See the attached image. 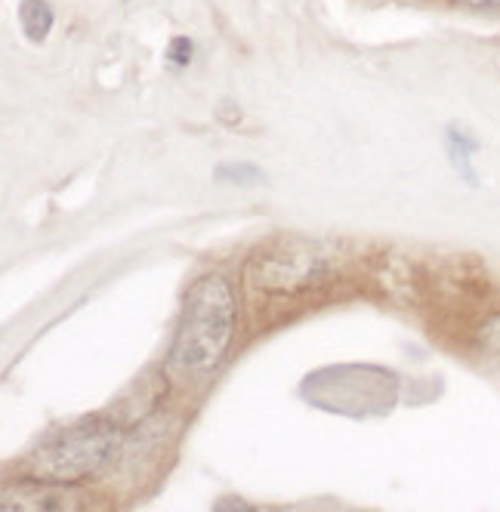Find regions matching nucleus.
I'll use <instances>...</instances> for the list:
<instances>
[{
    "instance_id": "39448f33",
    "label": "nucleus",
    "mask_w": 500,
    "mask_h": 512,
    "mask_svg": "<svg viewBox=\"0 0 500 512\" xmlns=\"http://www.w3.org/2000/svg\"><path fill=\"white\" fill-rule=\"evenodd\" d=\"M19 22H22V31L28 34V41L41 44L47 41V34L53 28V10L47 7V0H25L19 10Z\"/></svg>"
},
{
    "instance_id": "f257e3e1",
    "label": "nucleus",
    "mask_w": 500,
    "mask_h": 512,
    "mask_svg": "<svg viewBox=\"0 0 500 512\" xmlns=\"http://www.w3.org/2000/svg\"><path fill=\"white\" fill-rule=\"evenodd\" d=\"M235 334V294L223 275H201L186 294L170 346V368L207 374L226 358Z\"/></svg>"
},
{
    "instance_id": "f03ea898",
    "label": "nucleus",
    "mask_w": 500,
    "mask_h": 512,
    "mask_svg": "<svg viewBox=\"0 0 500 512\" xmlns=\"http://www.w3.org/2000/svg\"><path fill=\"white\" fill-rule=\"evenodd\" d=\"M121 442H124V429L109 417H90L75 426H65L34 451L31 457L34 479H47L59 485L87 479V475L99 472L115 457Z\"/></svg>"
},
{
    "instance_id": "20e7f679",
    "label": "nucleus",
    "mask_w": 500,
    "mask_h": 512,
    "mask_svg": "<svg viewBox=\"0 0 500 512\" xmlns=\"http://www.w3.org/2000/svg\"><path fill=\"white\" fill-rule=\"evenodd\" d=\"M71 500V494L59 485V482H47V479H34V482H19V485H7L4 491V506L7 512H34V509H65Z\"/></svg>"
},
{
    "instance_id": "7ed1b4c3",
    "label": "nucleus",
    "mask_w": 500,
    "mask_h": 512,
    "mask_svg": "<svg viewBox=\"0 0 500 512\" xmlns=\"http://www.w3.org/2000/svg\"><path fill=\"white\" fill-rule=\"evenodd\" d=\"M325 275L328 263L306 244L260 250L247 263L250 284L257 290H266V294H303V290L325 281Z\"/></svg>"
},
{
    "instance_id": "1a4fd4ad",
    "label": "nucleus",
    "mask_w": 500,
    "mask_h": 512,
    "mask_svg": "<svg viewBox=\"0 0 500 512\" xmlns=\"http://www.w3.org/2000/svg\"><path fill=\"white\" fill-rule=\"evenodd\" d=\"M176 65H186L189 59H192V41H186V38H176L173 44H170V53H167Z\"/></svg>"
},
{
    "instance_id": "6e6552de",
    "label": "nucleus",
    "mask_w": 500,
    "mask_h": 512,
    "mask_svg": "<svg viewBox=\"0 0 500 512\" xmlns=\"http://www.w3.org/2000/svg\"><path fill=\"white\" fill-rule=\"evenodd\" d=\"M479 346L488 358H494L500 364V315L488 318L479 331Z\"/></svg>"
},
{
    "instance_id": "9b49d317",
    "label": "nucleus",
    "mask_w": 500,
    "mask_h": 512,
    "mask_svg": "<svg viewBox=\"0 0 500 512\" xmlns=\"http://www.w3.org/2000/svg\"><path fill=\"white\" fill-rule=\"evenodd\" d=\"M213 509H250V506L238 500V503H217V506H213Z\"/></svg>"
},
{
    "instance_id": "423d86ee",
    "label": "nucleus",
    "mask_w": 500,
    "mask_h": 512,
    "mask_svg": "<svg viewBox=\"0 0 500 512\" xmlns=\"http://www.w3.org/2000/svg\"><path fill=\"white\" fill-rule=\"evenodd\" d=\"M476 149V142L473 139H467L463 133H457V130H451L448 133V155H451V164L457 167V173L467 179V182H476V170H473V164H470V152Z\"/></svg>"
},
{
    "instance_id": "9d476101",
    "label": "nucleus",
    "mask_w": 500,
    "mask_h": 512,
    "mask_svg": "<svg viewBox=\"0 0 500 512\" xmlns=\"http://www.w3.org/2000/svg\"><path fill=\"white\" fill-rule=\"evenodd\" d=\"M454 7H463V10H500V0H451Z\"/></svg>"
},
{
    "instance_id": "0eeeda50",
    "label": "nucleus",
    "mask_w": 500,
    "mask_h": 512,
    "mask_svg": "<svg viewBox=\"0 0 500 512\" xmlns=\"http://www.w3.org/2000/svg\"><path fill=\"white\" fill-rule=\"evenodd\" d=\"M213 176L220 182H235V186H257L263 179L260 167H254V164H223V167H217Z\"/></svg>"
}]
</instances>
